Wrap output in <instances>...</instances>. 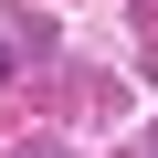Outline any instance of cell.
I'll return each instance as SVG.
<instances>
[{
    "label": "cell",
    "instance_id": "1",
    "mask_svg": "<svg viewBox=\"0 0 158 158\" xmlns=\"http://www.w3.org/2000/svg\"><path fill=\"white\" fill-rule=\"evenodd\" d=\"M0 63H11V53H0Z\"/></svg>",
    "mask_w": 158,
    "mask_h": 158
}]
</instances>
